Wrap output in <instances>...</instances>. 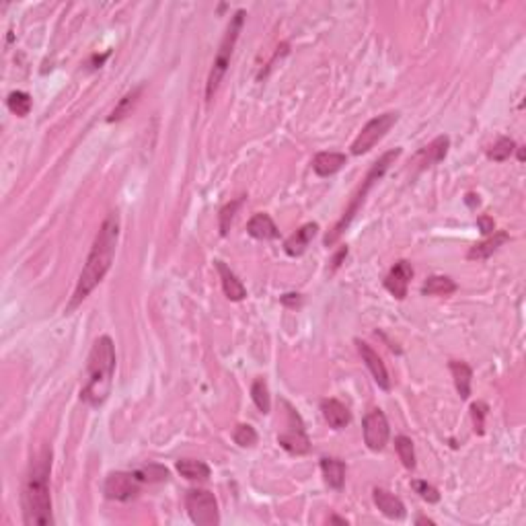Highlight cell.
Listing matches in <instances>:
<instances>
[{
	"label": "cell",
	"instance_id": "obj_35",
	"mask_svg": "<svg viewBox=\"0 0 526 526\" xmlns=\"http://www.w3.org/2000/svg\"><path fill=\"white\" fill-rule=\"evenodd\" d=\"M477 224H479V229H481V233L483 234L493 233V220L488 218V216H481V218L477 220Z\"/></svg>",
	"mask_w": 526,
	"mask_h": 526
},
{
	"label": "cell",
	"instance_id": "obj_11",
	"mask_svg": "<svg viewBox=\"0 0 526 526\" xmlns=\"http://www.w3.org/2000/svg\"><path fill=\"white\" fill-rule=\"evenodd\" d=\"M413 278V268L410 261L401 259L393 265V270L387 273L385 278V288L389 290L397 300H403L407 296V288H410V280Z\"/></svg>",
	"mask_w": 526,
	"mask_h": 526
},
{
	"label": "cell",
	"instance_id": "obj_31",
	"mask_svg": "<svg viewBox=\"0 0 526 526\" xmlns=\"http://www.w3.org/2000/svg\"><path fill=\"white\" fill-rule=\"evenodd\" d=\"M233 438L241 449H251V446L257 444V440H259V436H257L255 428L253 426H249V424H239V426L234 428Z\"/></svg>",
	"mask_w": 526,
	"mask_h": 526
},
{
	"label": "cell",
	"instance_id": "obj_23",
	"mask_svg": "<svg viewBox=\"0 0 526 526\" xmlns=\"http://www.w3.org/2000/svg\"><path fill=\"white\" fill-rule=\"evenodd\" d=\"M177 471L181 477H185L190 481H206L210 477V467L204 461H195V459L177 461Z\"/></svg>",
	"mask_w": 526,
	"mask_h": 526
},
{
	"label": "cell",
	"instance_id": "obj_33",
	"mask_svg": "<svg viewBox=\"0 0 526 526\" xmlns=\"http://www.w3.org/2000/svg\"><path fill=\"white\" fill-rule=\"evenodd\" d=\"M241 202H243V197H239V199H234L231 204H226L220 210V216H218V220H220V234H229V229L233 224V218L236 214V210H239V206H241Z\"/></svg>",
	"mask_w": 526,
	"mask_h": 526
},
{
	"label": "cell",
	"instance_id": "obj_5",
	"mask_svg": "<svg viewBox=\"0 0 526 526\" xmlns=\"http://www.w3.org/2000/svg\"><path fill=\"white\" fill-rule=\"evenodd\" d=\"M243 23H245V11H236L234 17L229 23V29L224 33V38L220 41V48H218V54H216L214 64H212V70H210V77L206 82V101L210 103L214 99L216 91L222 82V78L226 75L229 66H231V58H233V50L236 45V39L241 35V29H243Z\"/></svg>",
	"mask_w": 526,
	"mask_h": 526
},
{
	"label": "cell",
	"instance_id": "obj_16",
	"mask_svg": "<svg viewBox=\"0 0 526 526\" xmlns=\"http://www.w3.org/2000/svg\"><path fill=\"white\" fill-rule=\"evenodd\" d=\"M348 163V156L344 153H319L312 158V171L319 177H332L341 171Z\"/></svg>",
	"mask_w": 526,
	"mask_h": 526
},
{
	"label": "cell",
	"instance_id": "obj_12",
	"mask_svg": "<svg viewBox=\"0 0 526 526\" xmlns=\"http://www.w3.org/2000/svg\"><path fill=\"white\" fill-rule=\"evenodd\" d=\"M356 346H358V351H360V356H362V362L366 364V368H368L372 376H374L376 385H378L383 390H389L390 378L389 372H387V366H385V362H383V358L372 350L366 341H360V339H358Z\"/></svg>",
	"mask_w": 526,
	"mask_h": 526
},
{
	"label": "cell",
	"instance_id": "obj_6",
	"mask_svg": "<svg viewBox=\"0 0 526 526\" xmlns=\"http://www.w3.org/2000/svg\"><path fill=\"white\" fill-rule=\"evenodd\" d=\"M185 510L197 526H216L220 522L218 502L208 489H190L185 495Z\"/></svg>",
	"mask_w": 526,
	"mask_h": 526
},
{
	"label": "cell",
	"instance_id": "obj_10",
	"mask_svg": "<svg viewBox=\"0 0 526 526\" xmlns=\"http://www.w3.org/2000/svg\"><path fill=\"white\" fill-rule=\"evenodd\" d=\"M362 429H364V442L366 446L374 452L383 450L389 442V422H387V415L380 410H372L366 417H364V424H362Z\"/></svg>",
	"mask_w": 526,
	"mask_h": 526
},
{
	"label": "cell",
	"instance_id": "obj_17",
	"mask_svg": "<svg viewBox=\"0 0 526 526\" xmlns=\"http://www.w3.org/2000/svg\"><path fill=\"white\" fill-rule=\"evenodd\" d=\"M319 231V226L311 222V224H305L302 229H298L296 233L284 243V251L290 255V257H300V255L307 251L309 243L314 239V234Z\"/></svg>",
	"mask_w": 526,
	"mask_h": 526
},
{
	"label": "cell",
	"instance_id": "obj_25",
	"mask_svg": "<svg viewBox=\"0 0 526 526\" xmlns=\"http://www.w3.org/2000/svg\"><path fill=\"white\" fill-rule=\"evenodd\" d=\"M142 84H138L136 89H132L126 97L121 99L119 103H117V107L111 111V116L107 117V121H119V119H124L126 116H130L132 114V109L136 107L138 99H140V93H142Z\"/></svg>",
	"mask_w": 526,
	"mask_h": 526
},
{
	"label": "cell",
	"instance_id": "obj_13",
	"mask_svg": "<svg viewBox=\"0 0 526 526\" xmlns=\"http://www.w3.org/2000/svg\"><path fill=\"white\" fill-rule=\"evenodd\" d=\"M372 500H374V506L378 508L390 520H403L405 518V506H403V502L397 495H393L390 491H387V489H374L372 491Z\"/></svg>",
	"mask_w": 526,
	"mask_h": 526
},
{
	"label": "cell",
	"instance_id": "obj_28",
	"mask_svg": "<svg viewBox=\"0 0 526 526\" xmlns=\"http://www.w3.org/2000/svg\"><path fill=\"white\" fill-rule=\"evenodd\" d=\"M395 450L403 463L405 469H415V450H413V442L407 436H397L395 438Z\"/></svg>",
	"mask_w": 526,
	"mask_h": 526
},
{
	"label": "cell",
	"instance_id": "obj_29",
	"mask_svg": "<svg viewBox=\"0 0 526 526\" xmlns=\"http://www.w3.org/2000/svg\"><path fill=\"white\" fill-rule=\"evenodd\" d=\"M136 475L142 483H158V481H167V479H169V471H167V467L155 465V463H150V465H146V467H140L136 471Z\"/></svg>",
	"mask_w": 526,
	"mask_h": 526
},
{
	"label": "cell",
	"instance_id": "obj_4",
	"mask_svg": "<svg viewBox=\"0 0 526 526\" xmlns=\"http://www.w3.org/2000/svg\"><path fill=\"white\" fill-rule=\"evenodd\" d=\"M399 155H401V148H395V150H389V153H385V155L380 156L378 160H374L372 163V167H371V171H368V175L364 177V181H362V185L358 187V192L354 194V197H351V202H350V206L346 208V212H344V216L337 220V224L333 226L332 231L327 233V236H325V247H333L337 241H339V236L344 234V231L348 229L351 224V220L356 218V214L360 212V208L364 206V202H366V195H368V192H371V187L380 179V177L385 175L387 171H389V167L399 158Z\"/></svg>",
	"mask_w": 526,
	"mask_h": 526
},
{
	"label": "cell",
	"instance_id": "obj_18",
	"mask_svg": "<svg viewBox=\"0 0 526 526\" xmlns=\"http://www.w3.org/2000/svg\"><path fill=\"white\" fill-rule=\"evenodd\" d=\"M247 233L251 234L253 239H259V241H273L280 236V231L275 226V222L272 220L270 214H255L249 222H247Z\"/></svg>",
	"mask_w": 526,
	"mask_h": 526
},
{
	"label": "cell",
	"instance_id": "obj_38",
	"mask_svg": "<svg viewBox=\"0 0 526 526\" xmlns=\"http://www.w3.org/2000/svg\"><path fill=\"white\" fill-rule=\"evenodd\" d=\"M329 522H339V525H348L344 518H337V516H333V518H329Z\"/></svg>",
	"mask_w": 526,
	"mask_h": 526
},
{
	"label": "cell",
	"instance_id": "obj_2",
	"mask_svg": "<svg viewBox=\"0 0 526 526\" xmlns=\"http://www.w3.org/2000/svg\"><path fill=\"white\" fill-rule=\"evenodd\" d=\"M50 471H52V449L41 446L31 459V465L23 486V518L29 526H50L52 498H50Z\"/></svg>",
	"mask_w": 526,
	"mask_h": 526
},
{
	"label": "cell",
	"instance_id": "obj_20",
	"mask_svg": "<svg viewBox=\"0 0 526 526\" xmlns=\"http://www.w3.org/2000/svg\"><path fill=\"white\" fill-rule=\"evenodd\" d=\"M449 146H450V140L449 136H438L429 146H426L420 155H417V160H420V165H422V169L424 167H432V165H436V163H440L446 153H449Z\"/></svg>",
	"mask_w": 526,
	"mask_h": 526
},
{
	"label": "cell",
	"instance_id": "obj_22",
	"mask_svg": "<svg viewBox=\"0 0 526 526\" xmlns=\"http://www.w3.org/2000/svg\"><path fill=\"white\" fill-rule=\"evenodd\" d=\"M510 241V236L504 231H500V233H495L491 239L488 241H483V243H479V245H475V247H471V251L467 253V259H488L489 255H493L504 243Z\"/></svg>",
	"mask_w": 526,
	"mask_h": 526
},
{
	"label": "cell",
	"instance_id": "obj_32",
	"mask_svg": "<svg viewBox=\"0 0 526 526\" xmlns=\"http://www.w3.org/2000/svg\"><path fill=\"white\" fill-rule=\"evenodd\" d=\"M411 488H413V491H415L424 502H428V504H438V502H440L438 489L434 488V486H429L428 481L415 479V481H411Z\"/></svg>",
	"mask_w": 526,
	"mask_h": 526
},
{
	"label": "cell",
	"instance_id": "obj_8",
	"mask_svg": "<svg viewBox=\"0 0 526 526\" xmlns=\"http://www.w3.org/2000/svg\"><path fill=\"white\" fill-rule=\"evenodd\" d=\"M142 488V481L138 479L136 471L134 473H126V471H116L105 479V498L114 500V502H130L134 500Z\"/></svg>",
	"mask_w": 526,
	"mask_h": 526
},
{
	"label": "cell",
	"instance_id": "obj_37",
	"mask_svg": "<svg viewBox=\"0 0 526 526\" xmlns=\"http://www.w3.org/2000/svg\"><path fill=\"white\" fill-rule=\"evenodd\" d=\"M346 255H348V247H341V249H339V253L333 257V270L341 265V259H344Z\"/></svg>",
	"mask_w": 526,
	"mask_h": 526
},
{
	"label": "cell",
	"instance_id": "obj_24",
	"mask_svg": "<svg viewBox=\"0 0 526 526\" xmlns=\"http://www.w3.org/2000/svg\"><path fill=\"white\" fill-rule=\"evenodd\" d=\"M456 290V282L449 275H429L422 286V294L426 296H449Z\"/></svg>",
	"mask_w": 526,
	"mask_h": 526
},
{
	"label": "cell",
	"instance_id": "obj_21",
	"mask_svg": "<svg viewBox=\"0 0 526 526\" xmlns=\"http://www.w3.org/2000/svg\"><path fill=\"white\" fill-rule=\"evenodd\" d=\"M450 372H452V378H454V387L461 399H469L471 395V378H473V371L471 366L465 362H459V360H452L450 362Z\"/></svg>",
	"mask_w": 526,
	"mask_h": 526
},
{
	"label": "cell",
	"instance_id": "obj_30",
	"mask_svg": "<svg viewBox=\"0 0 526 526\" xmlns=\"http://www.w3.org/2000/svg\"><path fill=\"white\" fill-rule=\"evenodd\" d=\"M514 148H516V144H514L512 138L506 136L498 138V142L488 150V158L495 160V163H504V160H508L510 155L514 153Z\"/></svg>",
	"mask_w": 526,
	"mask_h": 526
},
{
	"label": "cell",
	"instance_id": "obj_3",
	"mask_svg": "<svg viewBox=\"0 0 526 526\" xmlns=\"http://www.w3.org/2000/svg\"><path fill=\"white\" fill-rule=\"evenodd\" d=\"M114 374H116V346L109 335H101L93 344L87 360V383L80 389V399L91 407H101L111 393Z\"/></svg>",
	"mask_w": 526,
	"mask_h": 526
},
{
	"label": "cell",
	"instance_id": "obj_36",
	"mask_svg": "<svg viewBox=\"0 0 526 526\" xmlns=\"http://www.w3.org/2000/svg\"><path fill=\"white\" fill-rule=\"evenodd\" d=\"M282 302L288 305V307H298V305H300V298H298V294H286V296L282 298Z\"/></svg>",
	"mask_w": 526,
	"mask_h": 526
},
{
	"label": "cell",
	"instance_id": "obj_34",
	"mask_svg": "<svg viewBox=\"0 0 526 526\" xmlns=\"http://www.w3.org/2000/svg\"><path fill=\"white\" fill-rule=\"evenodd\" d=\"M486 413H488V405L486 403H473L471 405V415H473V424H475V432L483 434L486 432Z\"/></svg>",
	"mask_w": 526,
	"mask_h": 526
},
{
	"label": "cell",
	"instance_id": "obj_15",
	"mask_svg": "<svg viewBox=\"0 0 526 526\" xmlns=\"http://www.w3.org/2000/svg\"><path fill=\"white\" fill-rule=\"evenodd\" d=\"M321 413H323L325 422L329 424V428L333 429H344L351 422L350 410L337 399H323L321 401Z\"/></svg>",
	"mask_w": 526,
	"mask_h": 526
},
{
	"label": "cell",
	"instance_id": "obj_7",
	"mask_svg": "<svg viewBox=\"0 0 526 526\" xmlns=\"http://www.w3.org/2000/svg\"><path fill=\"white\" fill-rule=\"evenodd\" d=\"M397 119H399V114H397V111H389V114L372 117L371 121L362 128V132L358 134V138L354 140V144H351V155L360 156L366 155L368 150H372L383 138L387 136V132L397 124Z\"/></svg>",
	"mask_w": 526,
	"mask_h": 526
},
{
	"label": "cell",
	"instance_id": "obj_26",
	"mask_svg": "<svg viewBox=\"0 0 526 526\" xmlns=\"http://www.w3.org/2000/svg\"><path fill=\"white\" fill-rule=\"evenodd\" d=\"M251 397H253V403L257 405V410L261 411V413H270V410H272V397H270L268 383L263 378H255L253 387H251Z\"/></svg>",
	"mask_w": 526,
	"mask_h": 526
},
{
	"label": "cell",
	"instance_id": "obj_9",
	"mask_svg": "<svg viewBox=\"0 0 526 526\" xmlns=\"http://www.w3.org/2000/svg\"><path fill=\"white\" fill-rule=\"evenodd\" d=\"M286 410H288V417H290V426L286 432H282L278 436V444L284 450H288L290 454H307L311 450V440L307 436V432L302 428V422L298 417V413L288 405L284 403Z\"/></svg>",
	"mask_w": 526,
	"mask_h": 526
},
{
	"label": "cell",
	"instance_id": "obj_27",
	"mask_svg": "<svg viewBox=\"0 0 526 526\" xmlns=\"http://www.w3.org/2000/svg\"><path fill=\"white\" fill-rule=\"evenodd\" d=\"M6 105H9V109H11L15 116L25 117L29 116L33 101H31V95L25 93V91H13V93L9 95V99H6Z\"/></svg>",
	"mask_w": 526,
	"mask_h": 526
},
{
	"label": "cell",
	"instance_id": "obj_19",
	"mask_svg": "<svg viewBox=\"0 0 526 526\" xmlns=\"http://www.w3.org/2000/svg\"><path fill=\"white\" fill-rule=\"evenodd\" d=\"M321 471L325 483L333 489H341L346 483V463L339 459H321Z\"/></svg>",
	"mask_w": 526,
	"mask_h": 526
},
{
	"label": "cell",
	"instance_id": "obj_1",
	"mask_svg": "<svg viewBox=\"0 0 526 526\" xmlns=\"http://www.w3.org/2000/svg\"><path fill=\"white\" fill-rule=\"evenodd\" d=\"M117 241H119V216H117V212H109L107 218L103 220L95 241H93V247L89 251L82 272L78 275L77 288H75L72 298L66 307V312L75 311L78 305L103 282V278L107 275L111 263H114Z\"/></svg>",
	"mask_w": 526,
	"mask_h": 526
},
{
	"label": "cell",
	"instance_id": "obj_14",
	"mask_svg": "<svg viewBox=\"0 0 526 526\" xmlns=\"http://www.w3.org/2000/svg\"><path fill=\"white\" fill-rule=\"evenodd\" d=\"M216 263V270H218V275H220V282H222V290L226 294V298L229 300H233V302H239V300H243L245 296H247V288L243 286V282L236 278V273L224 263V261H214Z\"/></svg>",
	"mask_w": 526,
	"mask_h": 526
}]
</instances>
